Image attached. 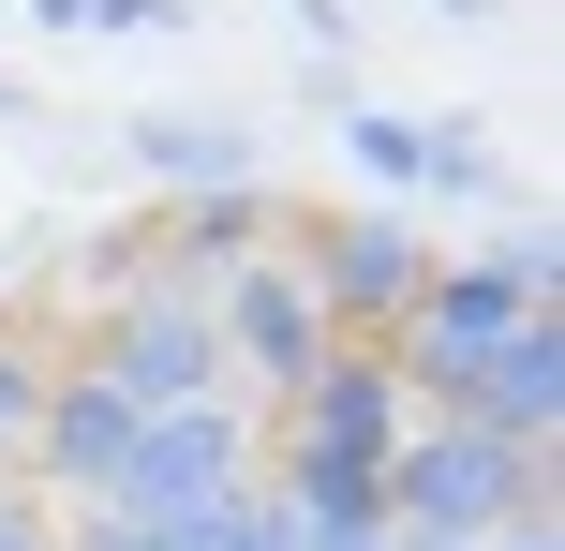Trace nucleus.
<instances>
[{
	"label": "nucleus",
	"mask_w": 565,
	"mask_h": 551,
	"mask_svg": "<svg viewBox=\"0 0 565 551\" xmlns=\"http://www.w3.org/2000/svg\"><path fill=\"white\" fill-rule=\"evenodd\" d=\"M551 507V447H507L477 417H417L387 447V537H431V551H491Z\"/></svg>",
	"instance_id": "nucleus-1"
},
{
	"label": "nucleus",
	"mask_w": 565,
	"mask_h": 551,
	"mask_svg": "<svg viewBox=\"0 0 565 551\" xmlns=\"http://www.w3.org/2000/svg\"><path fill=\"white\" fill-rule=\"evenodd\" d=\"M431 239H417V209H328V224H298V284H312V314H328V343H372L387 358L402 343V314L431 298Z\"/></svg>",
	"instance_id": "nucleus-2"
},
{
	"label": "nucleus",
	"mask_w": 565,
	"mask_h": 551,
	"mask_svg": "<svg viewBox=\"0 0 565 551\" xmlns=\"http://www.w3.org/2000/svg\"><path fill=\"white\" fill-rule=\"evenodd\" d=\"M521 314H536V298H521V284H507V268H491V254L431 268V298H417V314H402V343H387L402 403H417V417H461V403H477V373H491V358H507V328H521Z\"/></svg>",
	"instance_id": "nucleus-3"
},
{
	"label": "nucleus",
	"mask_w": 565,
	"mask_h": 551,
	"mask_svg": "<svg viewBox=\"0 0 565 551\" xmlns=\"http://www.w3.org/2000/svg\"><path fill=\"white\" fill-rule=\"evenodd\" d=\"M224 492H254V417L179 403V417H135V447L105 477V522H209Z\"/></svg>",
	"instance_id": "nucleus-4"
},
{
	"label": "nucleus",
	"mask_w": 565,
	"mask_h": 551,
	"mask_svg": "<svg viewBox=\"0 0 565 551\" xmlns=\"http://www.w3.org/2000/svg\"><path fill=\"white\" fill-rule=\"evenodd\" d=\"M89 373L119 388L135 417H179V403H224V343H209V298L194 284H149L89 328Z\"/></svg>",
	"instance_id": "nucleus-5"
},
{
	"label": "nucleus",
	"mask_w": 565,
	"mask_h": 551,
	"mask_svg": "<svg viewBox=\"0 0 565 551\" xmlns=\"http://www.w3.org/2000/svg\"><path fill=\"white\" fill-rule=\"evenodd\" d=\"M417 433V403H402V373L372 343H342L312 388H282V433H268V463H312V477H387V447Z\"/></svg>",
	"instance_id": "nucleus-6"
},
{
	"label": "nucleus",
	"mask_w": 565,
	"mask_h": 551,
	"mask_svg": "<svg viewBox=\"0 0 565 551\" xmlns=\"http://www.w3.org/2000/svg\"><path fill=\"white\" fill-rule=\"evenodd\" d=\"M209 343H224V373H254L268 403H282V388H312V373L342 358L328 314H312V284H298V254H254L238 284H209Z\"/></svg>",
	"instance_id": "nucleus-7"
},
{
	"label": "nucleus",
	"mask_w": 565,
	"mask_h": 551,
	"mask_svg": "<svg viewBox=\"0 0 565 551\" xmlns=\"http://www.w3.org/2000/svg\"><path fill=\"white\" fill-rule=\"evenodd\" d=\"M119 447H135V403H119L105 373H45V417H30V492H75V507H105V477H119Z\"/></svg>",
	"instance_id": "nucleus-8"
},
{
	"label": "nucleus",
	"mask_w": 565,
	"mask_h": 551,
	"mask_svg": "<svg viewBox=\"0 0 565 551\" xmlns=\"http://www.w3.org/2000/svg\"><path fill=\"white\" fill-rule=\"evenodd\" d=\"M461 417H477V433H507V447H551V433H565V328L521 314L507 358L477 373V403H461Z\"/></svg>",
	"instance_id": "nucleus-9"
},
{
	"label": "nucleus",
	"mask_w": 565,
	"mask_h": 551,
	"mask_svg": "<svg viewBox=\"0 0 565 551\" xmlns=\"http://www.w3.org/2000/svg\"><path fill=\"white\" fill-rule=\"evenodd\" d=\"M149 254H164V284H238V268L268 254V194L254 179H238V194H194V209H164V224H149Z\"/></svg>",
	"instance_id": "nucleus-10"
},
{
	"label": "nucleus",
	"mask_w": 565,
	"mask_h": 551,
	"mask_svg": "<svg viewBox=\"0 0 565 551\" xmlns=\"http://www.w3.org/2000/svg\"><path fill=\"white\" fill-rule=\"evenodd\" d=\"M358 165L387 179V194H477V179H491L477 135H431V119H387V105L358 119Z\"/></svg>",
	"instance_id": "nucleus-11"
},
{
	"label": "nucleus",
	"mask_w": 565,
	"mask_h": 551,
	"mask_svg": "<svg viewBox=\"0 0 565 551\" xmlns=\"http://www.w3.org/2000/svg\"><path fill=\"white\" fill-rule=\"evenodd\" d=\"M149 179H179V194H238V135H209V119H149Z\"/></svg>",
	"instance_id": "nucleus-12"
},
{
	"label": "nucleus",
	"mask_w": 565,
	"mask_h": 551,
	"mask_svg": "<svg viewBox=\"0 0 565 551\" xmlns=\"http://www.w3.org/2000/svg\"><path fill=\"white\" fill-rule=\"evenodd\" d=\"M149 537H164V551H298V522H282L268 492H224L209 522H149Z\"/></svg>",
	"instance_id": "nucleus-13"
},
{
	"label": "nucleus",
	"mask_w": 565,
	"mask_h": 551,
	"mask_svg": "<svg viewBox=\"0 0 565 551\" xmlns=\"http://www.w3.org/2000/svg\"><path fill=\"white\" fill-rule=\"evenodd\" d=\"M30 417H45V358H30V343H0V477L30 463Z\"/></svg>",
	"instance_id": "nucleus-14"
},
{
	"label": "nucleus",
	"mask_w": 565,
	"mask_h": 551,
	"mask_svg": "<svg viewBox=\"0 0 565 551\" xmlns=\"http://www.w3.org/2000/svg\"><path fill=\"white\" fill-rule=\"evenodd\" d=\"M491 268H507V284H521V298L551 314V284H565V239H551V209H536V224H507V239H491Z\"/></svg>",
	"instance_id": "nucleus-15"
},
{
	"label": "nucleus",
	"mask_w": 565,
	"mask_h": 551,
	"mask_svg": "<svg viewBox=\"0 0 565 551\" xmlns=\"http://www.w3.org/2000/svg\"><path fill=\"white\" fill-rule=\"evenodd\" d=\"M0 551H60V522H45V492H30V477H0Z\"/></svg>",
	"instance_id": "nucleus-16"
},
{
	"label": "nucleus",
	"mask_w": 565,
	"mask_h": 551,
	"mask_svg": "<svg viewBox=\"0 0 565 551\" xmlns=\"http://www.w3.org/2000/svg\"><path fill=\"white\" fill-rule=\"evenodd\" d=\"M491 551H565V522H551V507H536V522H521V537H491Z\"/></svg>",
	"instance_id": "nucleus-17"
},
{
	"label": "nucleus",
	"mask_w": 565,
	"mask_h": 551,
	"mask_svg": "<svg viewBox=\"0 0 565 551\" xmlns=\"http://www.w3.org/2000/svg\"><path fill=\"white\" fill-rule=\"evenodd\" d=\"M328 551H402V537H328Z\"/></svg>",
	"instance_id": "nucleus-18"
}]
</instances>
